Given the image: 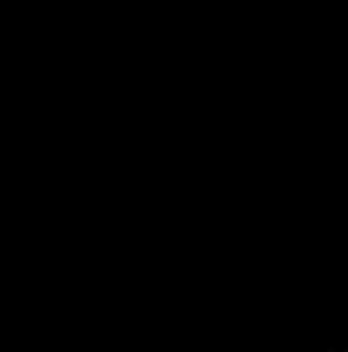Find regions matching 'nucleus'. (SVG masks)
<instances>
[]
</instances>
